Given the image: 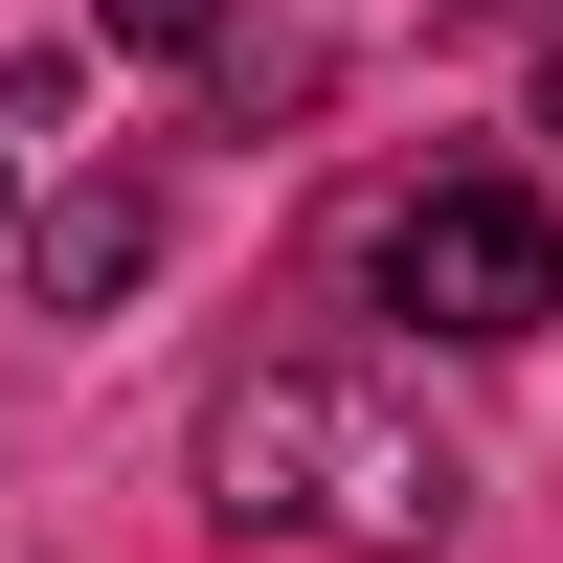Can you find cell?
<instances>
[{
	"label": "cell",
	"mask_w": 563,
	"mask_h": 563,
	"mask_svg": "<svg viewBox=\"0 0 563 563\" xmlns=\"http://www.w3.org/2000/svg\"><path fill=\"white\" fill-rule=\"evenodd\" d=\"M203 474H225V519L316 541V563H429L451 519H474L451 429H429L406 384H361V361H271V384H225Z\"/></svg>",
	"instance_id": "6da1fadb"
},
{
	"label": "cell",
	"mask_w": 563,
	"mask_h": 563,
	"mask_svg": "<svg viewBox=\"0 0 563 563\" xmlns=\"http://www.w3.org/2000/svg\"><path fill=\"white\" fill-rule=\"evenodd\" d=\"M361 294L429 316V339H541V316H563V225H541V180L429 158V180H384V203H361Z\"/></svg>",
	"instance_id": "7a4b0ae2"
},
{
	"label": "cell",
	"mask_w": 563,
	"mask_h": 563,
	"mask_svg": "<svg viewBox=\"0 0 563 563\" xmlns=\"http://www.w3.org/2000/svg\"><path fill=\"white\" fill-rule=\"evenodd\" d=\"M135 271H158V203H135V180H68V203L23 225V294H45V316H113Z\"/></svg>",
	"instance_id": "3957f363"
},
{
	"label": "cell",
	"mask_w": 563,
	"mask_h": 563,
	"mask_svg": "<svg viewBox=\"0 0 563 563\" xmlns=\"http://www.w3.org/2000/svg\"><path fill=\"white\" fill-rule=\"evenodd\" d=\"M113 45H158V68H225V90H294V45H249V0H113Z\"/></svg>",
	"instance_id": "277c9868"
},
{
	"label": "cell",
	"mask_w": 563,
	"mask_h": 563,
	"mask_svg": "<svg viewBox=\"0 0 563 563\" xmlns=\"http://www.w3.org/2000/svg\"><path fill=\"white\" fill-rule=\"evenodd\" d=\"M541 135H563V45H541Z\"/></svg>",
	"instance_id": "5b68a950"
}]
</instances>
